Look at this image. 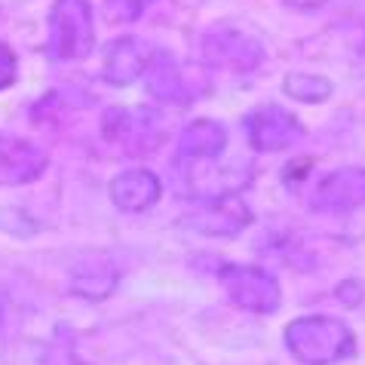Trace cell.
Wrapping results in <instances>:
<instances>
[{
  "instance_id": "cell-1",
  "label": "cell",
  "mask_w": 365,
  "mask_h": 365,
  "mask_svg": "<svg viewBox=\"0 0 365 365\" xmlns=\"http://www.w3.org/2000/svg\"><path fill=\"white\" fill-rule=\"evenodd\" d=\"M289 353L304 365H334L353 356L356 338L347 322L331 317H301L282 331Z\"/></svg>"
},
{
  "instance_id": "cell-2",
  "label": "cell",
  "mask_w": 365,
  "mask_h": 365,
  "mask_svg": "<svg viewBox=\"0 0 365 365\" xmlns=\"http://www.w3.org/2000/svg\"><path fill=\"white\" fill-rule=\"evenodd\" d=\"M96 49V16L89 0H56L49 9V56L83 62Z\"/></svg>"
},
{
  "instance_id": "cell-3",
  "label": "cell",
  "mask_w": 365,
  "mask_h": 365,
  "mask_svg": "<svg viewBox=\"0 0 365 365\" xmlns=\"http://www.w3.org/2000/svg\"><path fill=\"white\" fill-rule=\"evenodd\" d=\"M101 135L123 154H150L163 141V114L154 108H110L101 117Z\"/></svg>"
},
{
  "instance_id": "cell-4",
  "label": "cell",
  "mask_w": 365,
  "mask_h": 365,
  "mask_svg": "<svg viewBox=\"0 0 365 365\" xmlns=\"http://www.w3.org/2000/svg\"><path fill=\"white\" fill-rule=\"evenodd\" d=\"M218 282L225 289L230 304L249 313H277L282 304V289L273 273L249 264H221L218 267Z\"/></svg>"
},
{
  "instance_id": "cell-5",
  "label": "cell",
  "mask_w": 365,
  "mask_h": 365,
  "mask_svg": "<svg viewBox=\"0 0 365 365\" xmlns=\"http://www.w3.org/2000/svg\"><path fill=\"white\" fill-rule=\"evenodd\" d=\"M200 58L209 68L249 74L264 62V46L258 37L240 31V28H212L200 37Z\"/></svg>"
},
{
  "instance_id": "cell-6",
  "label": "cell",
  "mask_w": 365,
  "mask_h": 365,
  "mask_svg": "<svg viewBox=\"0 0 365 365\" xmlns=\"http://www.w3.org/2000/svg\"><path fill=\"white\" fill-rule=\"evenodd\" d=\"M242 129H246L249 145L261 150V154L286 150L295 145V141H301V135H304L298 117L282 105H261L255 110H249L246 120H242Z\"/></svg>"
},
{
  "instance_id": "cell-7",
  "label": "cell",
  "mask_w": 365,
  "mask_h": 365,
  "mask_svg": "<svg viewBox=\"0 0 365 365\" xmlns=\"http://www.w3.org/2000/svg\"><path fill=\"white\" fill-rule=\"evenodd\" d=\"M365 206V169L347 166L334 169L313 187L310 209L322 212V215H347Z\"/></svg>"
},
{
  "instance_id": "cell-8",
  "label": "cell",
  "mask_w": 365,
  "mask_h": 365,
  "mask_svg": "<svg viewBox=\"0 0 365 365\" xmlns=\"http://www.w3.org/2000/svg\"><path fill=\"white\" fill-rule=\"evenodd\" d=\"M187 227L206 237H237L240 230L252 225V212L237 194H218V197H202L200 206L185 218Z\"/></svg>"
},
{
  "instance_id": "cell-9",
  "label": "cell",
  "mask_w": 365,
  "mask_h": 365,
  "mask_svg": "<svg viewBox=\"0 0 365 365\" xmlns=\"http://www.w3.org/2000/svg\"><path fill=\"white\" fill-rule=\"evenodd\" d=\"M157 49L148 43L145 37L123 34L110 40L105 49V62H101V80L108 86H129L145 74L148 65L154 62Z\"/></svg>"
},
{
  "instance_id": "cell-10",
  "label": "cell",
  "mask_w": 365,
  "mask_h": 365,
  "mask_svg": "<svg viewBox=\"0 0 365 365\" xmlns=\"http://www.w3.org/2000/svg\"><path fill=\"white\" fill-rule=\"evenodd\" d=\"M49 157L34 141L0 133V187L31 185L46 172Z\"/></svg>"
},
{
  "instance_id": "cell-11",
  "label": "cell",
  "mask_w": 365,
  "mask_h": 365,
  "mask_svg": "<svg viewBox=\"0 0 365 365\" xmlns=\"http://www.w3.org/2000/svg\"><path fill=\"white\" fill-rule=\"evenodd\" d=\"M163 194V185L154 172L148 169H126L120 172L117 178H110L108 185V197L120 212H129V215H138V212H148Z\"/></svg>"
},
{
  "instance_id": "cell-12",
  "label": "cell",
  "mask_w": 365,
  "mask_h": 365,
  "mask_svg": "<svg viewBox=\"0 0 365 365\" xmlns=\"http://www.w3.org/2000/svg\"><path fill=\"white\" fill-rule=\"evenodd\" d=\"M120 282V270L114 267V261L105 255H86L74 264V273H71V289L74 295L86 298V301H101L108 298L110 292L117 289Z\"/></svg>"
},
{
  "instance_id": "cell-13",
  "label": "cell",
  "mask_w": 365,
  "mask_h": 365,
  "mask_svg": "<svg viewBox=\"0 0 365 365\" xmlns=\"http://www.w3.org/2000/svg\"><path fill=\"white\" fill-rule=\"evenodd\" d=\"M225 145H227V129L215 123V120H194V123H187L178 135L181 160H194V163L221 157Z\"/></svg>"
},
{
  "instance_id": "cell-14",
  "label": "cell",
  "mask_w": 365,
  "mask_h": 365,
  "mask_svg": "<svg viewBox=\"0 0 365 365\" xmlns=\"http://www.w3.org/2000/svg\"><path fill=\"white\" fill-rule=\"evenodd\" d=\"M145 74H148V93L160 101H166V105H187V101L194 98L185 74H181V68L175 65V58L160 53V49Z\"/></svg>"
},
{
  "instance_id": "cell-15",
  "label": "cell",
  "mask_w": 365,
  "mask_h": 365,
  "mask_svg": "<svg viewBox=\"0 0 365 365\" xmlns=\"http://www.w3.org/2000/svg\"><path fill=\"white\" fill-rule=\"evenodd\" d=\"M282 89H286L289 98L304 101V105H319V101L331 98V80L322 74H307V71H295L282 80Z\"/></svg>"
},
{
  "instance_id": "cell-16",
  "label": "cell",
  "mask_w": 365,
  "mask_h": 365,
  "mask_svg": "<svg viewBox=\"0 0 365 365\" xmlns=\"http://www.w3.org/2000/svg\"><path fill=\"white\" fill-rule=\"evenodd\" d=\"M154 0H105V16L110 22H133Z\"/></svg>"
},
{
  "instance_id": "cell-17",
  "label": "cell",
  "mask_w": 365,
  "mask_h": 365,
  "mask_svg": "<svg viewBox=\"0 0 365 365\" xmlns=\"http://www.w3.org/2000/svg\"><path fill=\"white\" fill-rule=\"evenodd\" d=\"M19 80V58L6 43H0V93Z\"/></svg>"
},
{
  "instance_id": "cell-18",
  "label": "cell",
  "mask_w": 365,
  "mask_h": 365,
  "mask_svg": "<svg viewBox=\"0 0 365 365\" xmlns=\"http://www.w3.org/2000/svg\"><path fill=\"white\" fill-rule=\"evenodd\" d=\"M286 4L295 9H319L322 4H329V0H286Z\"/></svg>"
},
{
  "instance_id": "cell-19",
  "label": "cell",
  "mask_w": 365,
  "mask_h": 365,
  "mask_svg": "<svg viewBox=\"0 0 365 365\" xmlns=\"http://www.w3.org/2000/svg\"><path fill=\"white\" fill-rule=\"evenodd\" d=\"M0 319H4V307H0Z\"/></svg>"
}]
</instances>
